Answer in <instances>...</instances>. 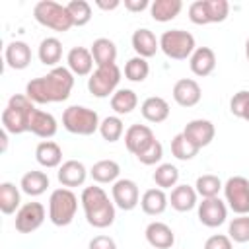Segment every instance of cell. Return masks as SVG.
Returning <instances> with one entry per match:
<instances>
[{"instance_id":"obj_9","label":"cell","mask_w":249,"mask_h":249,"mask_svg":"<svg viewBox=\"0 0 249 249\" xmlns=\"http://www.w3.org/2000/svg\"><path fill=\"white\" fill-rule=\"evenodd\" d=\"M224 196L237 216L249 214V179L241 175H233L224 183Z\"/></svg>"},{"instance_id":"obj_7","label":"cell","mask_w":249,"mask_h":249,"mask_svg":"<svg viewBox=\"0 0 249 249\" xmlns=\"http://www.w3.org/2000/svg\"><path fill=\"white\" fill-rule=\"evenodd\" d=\"M160 49L163 51L165 56H169L173 60H185V58H191V54L195 53L196 45H195V37L189 31L169 29V31L161 33Z\"/></svg>"},{"instance_id":"obj_1","label":"cell","mask_w":249,"mask_h":249,"mask_svg":"<svg viewBox=\"0 0 249 249\" xmlns=\"http://www.w3.org/2000/svg\"><path fill=\"white\" fill-rule=\"evenodd\" d=\"M72 88H74V74L66 66H56L47 76L29 80L25 86V95L39 105L60 103L70 97Z\"/></svg>"},{"instance_id":"obj_44","label":"cell","mask_w":249,"mask_h":249,"mask_svg":"<svg viewBox=\"0 0 249 249\" xmlns=\"http://www.w3.org/2000/svg\"><path fill=\"white\" fill-rule=\"evenodd\" d=\"M189 19L195 25H206V23H210L208 21V14H206L204 0H196V2H193L189 6Z\"/></svg>"},{"instance_id":"obj_28","label":"cell","mask_w":249,"mask_h":249,"mask_svg":"<svg viewBox=\"0 0 249 249\" xmlns=\"http://www.w3.org/2000/svg\"><path fill=\"white\" fill-rule=\"evenodd\" d=\"M181 10H183L181 0H154L150 4V16L154 18V21H160V23L175 19Z\"/></svg>"},{"instance_id":"obj_33","label":"cell","mask_w":249,"mask_h":249,"mask_svg":"<svg viewBox=\"0 0 249 249\" xmlns=\"http://www.w3.org/2000/svg\"><path fill=\"white\" fill-rule=\"evenodd\" d=\"M21 198H19V191L14 183L4 181L0 183V210L2 214H14L16 210H19Z\"/></svg>"},{"instance_id":"obj_42","label":"cell","mask_w":249,"mask_h":249,"mask_svg":"<svg viewBox=\"0 0 249 249\" xmlns=\"http://www.w3.org/2000/svg\"><path fill=\"white\" fill-rule=\"evenodd\" d=\"M161 158H163V146H161L158 140H154L150 148H146L142 154L136 156V160H138L140 163H144V165H156Z\"/></svg>"},{"instance_id":"obj_50","label":"cell","mask_w":249,"mask_h":249,"mask_svg":"<svg viewBox=\"0 0 249 249\" xmlns=\"http://www.w3.org/2000/svg\"><path fill=\"white\" fill-rule=\"evenodd\" d=\"M245 56H247V62H249V39L245 41Z\"/></svg>"},{"instance_id":"obj_15","label":"cell","mask_w":249,"mask_h":249,"mask_svg":"<svg viewBox=\"0 0 249 249\" xmlns=\"http://www.w3.org/2000/svg\"><path fill=\"white\" fill-rule=\"evenodd\" d=\"M202 97V89L193 78H181L173 86V99L181 107H195Z\"/></svg>"},{"instance_id":"obj_32","label":"cell","mask_w":249,"mask_h":249,"mask_svg":"<svg viewBox=\"0 0 249 249\" xmlns=\"http://www.w3.org/2000/svg\"><path fill=\"white\" fill-rule=\"evenodd\" d=\"M136 105H138V95L128 88H121L111 95V109L117 115H128L136 109Z\"/></svg>"},{"instance_id":"obj_22","label":"cell","mask_w":249,"mask_h":249,"mask_svg":"<svg viewBox=\"0 0 249 249\" xmlns=\"http://www.w3.org/2000/svg\"><path fill=\"white\" fill-rule=\"evenodd\" d=\"M58 130V124H56V119L47 113V111H41V109H35L33 115H31V121H29V132H33L35 136L39 138H53Z\"/></svg>"},{"instance_id":"obj_20","label":"cell","mask_w":249,"mask_h":249,"mask_svg":"<svg viewBox=\"0 0 249 249\" xmlns=\"http://www.w3.org/2000/svg\"><path fill=\"white\" fill-rule=\"evenodd\" d=\"M132 49L136 53V56H142V58H150L158 53L160 49V39L154 35V31H150L148 27H140L132 33Z\"/></svg>"},{"instance_id":"obj_51","label":"cell","mask_w":249,"mask_h":249,"mask_svg":"<svg viewBox=\"0 0 249 249\" xmlns=\"http://www.w3.org/2000/svg\"><path fill=\"white\" fill-rule=\"evenodd\" d=\"M243 121L249 123V105H247V109H245V113H243Z\"/></svg>"},{"instance_id":"obj_14","label":"cell","mask_w":249,"mask_h":249,"mask_svg":"<svg viewBox=\"0 0 249 249\" xmlns=\"http://www.w3.org/2000/svg\"><path fill=\"white\" fill-rule=\"evenodd\" d=\"M183 134L200 150V148L208 146L214 140L216 128H214L212 121H208V119H193V121H189L185 124Z\"/></svg>"},{"instance_id":"obj_11","label":"cell","mask_w":249,"mask_h":249,"mask_svg":"<svg viewBox=\"0 0 249 249\" xmlns=\"http://www.w3.org/2000/svg\"><path fill=\"white\" fill-rule=\"evenodd\" d=\"M45 222V206L41 202H25L16 212V230L19 233H31Z\"/></svg>"},{"instance_id":"obj_48","label":"cell","mask_w":249,"mask_h":249,"mask_svg":"<svg viewBox=\"0 0 249 249\" xmlns=\"http://www.w3.org/2000/svg\"><path fill=\"white\" fill-rule=\"evenodd\" d=\"M95 4H97V8H101V10H115V8H119V6H121V2H119V0H111V2L97 0Z\"/></svg>"},{"instance_id":"obj_40","label":"cell","mask_w":249,"mask_h":249,"mask_svg":"<svg viewBox=\"0 0 249 249\" xmlns=\"http://www.w3.org/2000/svg\"><path fill=\"white\" fill-rule=\"evenodd\" d=\"M228 237L235 243H247L249 241V214L237 216L228 226Z\"/></svg>"},{"instance_id":"obj_25","label":"cell","mask_w":249,"mask_h":249,"mask_svg":"<svg viewBox=\"0 0 249 249\" xmlns=\"http://www.w3.org/2000/svg\"><path fill=\"white\" fill-rule=\"evenodd\" d=\"M140 113L148 123H163L169 117V103L160 95H152L142 101Z\"/></svg>"},{"instance_id":"obj_19","label":"cell","mask_w":249,"mask_h":249,"mask_svg":"<svg viewBox=\"0 0 249 249\" xmlns=\"http://www.w3.org/2000/svg\"><path fill=\"white\" fill-rule=\"evenodd\" d=\"M189 66L191 72L198 78H206L214 72L216 68V54L210 47H196L195 53L189 58Z\"/></svg>"},{"instance_id":"obj_26","label":"cell","mask_w":249,"mask_h":249,"mask_svg":"<svg viewBox=\"0 0 249 249\" xmlns=\"http://www.w3.org/2000/svg\"><path fill=\"white\" fill-rule=\"evenodd\" d=\"M167 204H169V196L160 187L148 189L142 195V198H140V206H142L144 214H148V216H160V214H163L165 208H167Z\"/></svg>"},{"instance_id":"obj_6","label":"cell","mask_w":249,"mask_h":249,"mask_svg":"<svg viewBox=\"0 0 249 249\" xmlns=\"http://www.w3.org/2000/svg\"><path fill=\"white\" fill-rule=\"evenodd\" d=\"M76 210H78V196L66 189V187H60V189H54L49 196V220L54 224V226H68L74 216H76Z\"/></svg>"},{"instance_id":"obj_3","label":"cell","mask_w":249,"mask_h":249,"mask_svg":"<svg viewBox=\"0 0 249 249\" xmlns=\"http://www.w3.org/2000/svg\"><path fill=\"white\" fill-rule=\"evenodd\" d=\"M33 111H35V103L25 93L12 95L6 109L2 111V128L10 134L29 132V121Z\"/></svg>"},{"instance_id":"obj_5","label":"cell","mask_w":249,"mask_h":249,"mask_svg":"<svg viewBox=\"0 0 249 249\" xmlns=\"http://www.w3.org/2000/svg\"><path fill=\"white\" fill-rule=\"evenodd\" d=\"M99 115L97 111L84 107V105H70L62 113V126L78 136H89L95 130H99Z\"/></svg>"},{"instance_id":"obj_24","label":"cell","mask_w":249,"mask_h":249,"mask_svg":"<svg viewBox=\"0 0 249 249\" xmlns=\"http://www.w3.org/2000/svg\"><path fill=\"white\" fill-rule=\"evenodd\" d=\"M196 198H198V195H196L195 187H191V185H175L171 189V195H169V204L177 212H189L198 204Z\"/></svg>"},{"instance_id":"obj_10","label":"cell","mask_w":249,"mask_h":249,"mask_svg":"<svg viewBox=\"0 0 249 249\" xmlns=\"http://www.w3.org/2000/svg\"><path fill=\"white\" fill-rule=\"evenodd\" d=\"M196 206H198V220L206 228H218L228 218V206L220 196L202 198V202H198Z\"/></svg>"},{"instance_id":"obj_39","label":"cell","mask_w":249,"mask_h":249,"mask_svg":"<svg viewBox=\"0 0 249 249\" xmlns=\"http://www.w3.org/2000/svg\"><path fill=\"white\" fill-rule=\"evenodd\" d=\"M66 10L76 27H82V25L89 23V19H91V6L86 0H70L66 4Z\"/></svg>"},{"instance_id":"obj_2","label":"cell","mask_w":249,"mask_h":249,"mask_svg":"<svg viewBox=\"0 0 249 249\" xmlns=\"http://www.w3.org/2000/svg\"><path fill=\"white\" fill-rule=\"evenodd\" d=\"M80 202L84 206L86 220L91 228L103 230L115 222V202L109 200L107 193L101 187H97V185L86 187L82 191Z\"/></svg>"},{"instance_id":"obj_12","label":"cell","mask_w":249,"mask_h":249,"mask_svg":"<svg viewBox=\"0 0 249 249\" xmlns=\"http://www.w3.org/2000/svg\"><path fill=\"white\" fill-rule=\"evenodd\" d=\"M111 195H113L115 206H119L121 210H126V212L134 210L140 204V191H138V185L132 179L115 181L113 189H111Z\"/></svg>"},{"instance_id":"obj_36","label":"cell","mask_w":249,"mask_h":249,"mask_svg":"<svg viewBox=\"0 0 249 249\" xmlns=\"http://www.w3.org/2000/svg\"><path fill=\"white\" fill-rule=\"evenodd\" d=\"M150 74V64L142 56H132L124 64V78L130 82H144Z\"/></svg>"},{"instance_id":"obj_45","label":"cell","mask_w":249,"mask_h":249,"mask_svg":"<svg viewBox=\"0 0 249 249\" xmlns=\"http://www.w3.org/2000/svg\"><path fill=\"white\" fill-rule=\"evenodd\" d=\"M204 249H233V245H231V239L228 235L216 233L204 241Z\"/></svg>"},{"instance_id":"obj_38","label":"cell","mask_w":249,"mask_h":249,"mask_svg":"<svg viewBox=\"0 0 249 249\" xmlns=\"http://www.w3.org/2000/svg\"><path fill=\"white\" fill-rule=\"evenodd\" d=\"M123 132H124V124H123V121H121L119 115L105 117V119L101 121V124H99V134H101L103 140H107V142H117V140H121Z\"/></svg>"},{"instance_id":"obj_29","label":"cell","mask_w":249,"mask_h":249,"mask_svg":"<svg viewBox=\"0 0 249 249\" xmlns=\"http://www.w3.org/2000/svg\"><path fill=\"white\" fill-rule=\"evenodd\" d=\"M89 175L95 183H115L119 181V175H121V165L115 161V160H99L91 165L89 169Z\"/></svg>"},{"instance_id":"obj_23","label":"cell","mask_w":249,"mask_h":249,"mask_svg":"<svg viewBox=\"0 0 249 249\" xmlns=\"http://www.w3.org/2000/svg\"><path fill=\"white\" fill-rule=\"evenodd\" d=\"M35 160L39 165L53 169L62 165V148L53 140H43L35 148Z\"/></svg>"},{"instance_id":"obj_8","label":"cell","mask_w":249,"mask_h":249,"mask_svg":"<svg viewBox=\"0 0 249 249\" xmlns=\"http://www.w3.org/2000/svg\"><path fill=\"white\" fill-rule=\"evenodd\" d=\"M121 82V68L117 64L109 66H97L91 76L88 78V89L93 97H109L117 91V86Z\"/></svg>"},{"instance_id":"obj_31","label":"cell","mask_w":249,"mask_h":249,"mask_svg":"<svg viewBox=\"0 0 249 249\" xmlns=\"http://www.w3.org/2000/svg\"><path fill=\"white\" fill-rule=\"evenodd\" d=\"M19 187H21V191H23L25 195H29V196H39V195H43V193L47 191V187H49V175H47L45 171H37V169L27 171V173L21 177Z\"/></svg>"},{"instance_id":"obj_27","label":"cell","mask_w":249,"mask_h":249,"mask_svg":"<svg viewBox=\"0 0 249 249\" xmlns=\"http://www.w3.org/2000/svg\"><path fill=\"white\" fill-rule=\"evenodd\" d=\"M91 56L95 66H109V64H117V45L107 39V37H99L93 41L91 45Z\"/></svg>"},{"instance_id":"obj_47","label":"cell","mask_w":249,"mask_h":249,"mask_svg":"<svg viewBox=\"0 0 249 249\" xmlns=\"http://www.w3.org/2000/svg\"><path fill=\"white\" fill-rule=\"evenodd\" d=\"M124 8L132 14H136V12H142V10L150 8V2L148 0H124Z\"/></svg>"},{"instance_id":"obj_49","label":"cell","mask_w":249,"mask_h":249,"mask_svg":"<svg viewBox=\"0 0 249 249\" xmlns=\"http://www.w3.org/2000/svg\"><path fill=\"white\" fill-rule=\"evenodd\" d=\"M0 140H2V150H6L8 148V132L2 128V132H0Z\"/></svg>"},{"instance_id":"obj_30","label":"cell","mask_w":249,"mask_h":249,"mask_svg":"<svg viewBox=\"0 0 249 249\" xmlns=\"http://www.w3.org/2000/svg\"><path fill=\"white\" fill-rule=\"evenodd\" d=\"M37 56H39V60H41L45 66L56 68V64H58L60 58H62V43H60L56 37H45V39L39 43Z\"/></svg>"},{"instance_id":"obj_4","label":"cell","mask_w":249,"mask_h":249,"mask_svg":"<svg viewBox=\"0 0 249 249\" xmlns=\"http://www.w3.org/2000/svg\"><path fill=\"white\" fill-rule=\"evenodd\" d=\"M33 18L37 23H41L43 27H49L53 31L64 33L70 27H74L72 18L66 10V4H58L54 0H41L33 6Z\"/></svg>"},{"instance_id":"obj_43","label":"cell","mask_w":249,"mask_h":249,"mask_svg":"<svg viewBox=\"0 0 249 249\" xmlns=\"http://www.w3.org/2000/svg\"><path fill=\"white\" fill-rule=\"evenodd\" d=\"M247 105H249V89H241V91L233 93V97L230 99V111H231V115H235L239 119H243Z\"/></svg>"},{"instance_id":"obj_17","label":"cell","mask_w":249,"mask_h":249,"mask_svg":"<svg viewBox=\"0 0 249 249\" xmlns=\"http://www.w3.org/2000/svg\"><path fill=\"white\" fill-rule=\"evenodd\" d=\"M66 62H68V70L74 76H91L93 64H95L93 56H91V51L86 49V47H72L68 51Z\"/></svg>"},{"instance_id":"obj_16","label":"cell","mask_w":249,"mask_h":249,"mask_svg":"<svg viewBox=\"0 0 249 249\" xmlns=\"http://www.w3.org/2000/svg\"><path fill=\"white\" fill-rule=\"evenodd\" d=\"M56 177H58V183L66 189H72V187H80L86 183V177H88V169L82 161L78 160H66L58 171H56Z\"/></svg>"},{"instance_id":"obj_18","label":"cell","mask_w":249,"mask_h":249,"mask_svg":"<svg viewBox=\"0 0 249 249\" xmlns=\"http://www.w3.org/2000/svg\"><path fill=\"white\" fill-rule=\"evenodd\" d=\"M146 241L152 249H171L175 243L173 230L163 222H150L146 226Z\"/></svg>"},{"instance_id":"obj_21","label":"cell","mask_w":249,"mask_h":249,"mask_svg":"<svg viewBox=\"0 0 249 249\" xmlns=\"http://www.w3.org/2000/svg\"><path fill=\"white\" fill-rule=\"evenodd\" d=\"M4 58L12 70H23L31 64V47L25 41H12L4 51Z\"/></svg>"},{"instance_id":"obj_41","label":"cell","mask_w":249,"mask_h":249,"mask_svg":"<svg viewBox=\"0 0 249 249\" xmlns=\"http://www.w3.org/2000/svg\"><path fill=\"white\" fill-rule=\"evenodd\" d=\"M204 6H206V14H208L210 23H220L230 14L228 0H204Z\"/></svg>"},{"instance_id":"obj_46","label":"cell","mask_w":249,"mask_h":249,"mask_svg":"<svg viewBox=\"0 0 249 249\" xmlns=\"http://www.w3.org/2000/svg\"><path fill=\"white\" fill-rule=\"evenodd\" d=\"M88 249H117V243H115V239L109 237V235H95V237L89 241Z\"/></svg>"},{"instance_id":"obj_35","label":"cell","mask_w":249,"mask_h":249,"mask_svg":"<svg viewBox=\"0 0 249 249\" xmlns=\"http://www.w3.org/2000/svg\"><path fill=\"white\" fill-rule=\"evenodd\" d=\"M171 154L181 161H189L198 154V148L183 132H179L171 138Z\"/></svg>"},{"instance_id":"obj_13","label":"cell","mask_w":249,"mask_h":249,"mask_svg":"<svg viewBox=\"0 0 249 249\" xmlns=\"http://www.w3.org/2000/svg\"><path fill=\"white\" fill-rule=\"evenodd\" d=\"M154 140H156V136L148 124H130L124 130V146L134 156H138L146 148H150Z\"/></svg>"},{"instance_id":"obj_37","label":"cell","mask_w":249,"mask_h":249,"mask_svg":"<svg viewBox=\"0 0 249 249\" xmlns=\"http://www.w3.org/2000/svg\"><path fill=\"white\" fill-rule=\"evenodd\" d=\"M222 189H224L222 181H220L216 175H212V173L200 175V177L196 179V183H195V191H196V195L202 196V198L218 196V193H220Z\"/></svg>"},{"instance_id":"obj_34","label":"cell","mask_w":249,"mask_h":249,"mask_svg":"<svg viewBox=\"0 0 249 249\" xmlns=\"http://www.w3.org/2000/svg\"><path fill=\"white\" fill-rule=\"evenodd\" d=\"M154 183L160 187V189H173L179 181V169L173 165V163H160L152 175Z\"/></svg>"}]
</instances>
